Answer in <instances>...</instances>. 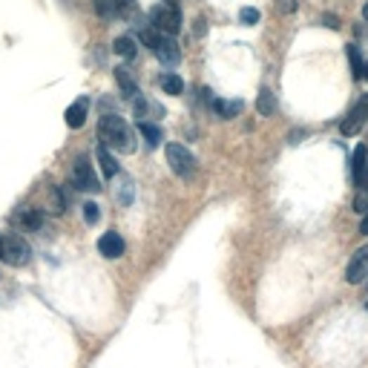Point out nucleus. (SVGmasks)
<instances>
[{"label":"nucleus","mask_w":368,"mask_h":368,"mask_svg":"<svg viewBox=\"0 0 368 368\" xmlns=\"http://www.w3.org/2000/svg\"><path fill=\"white\" fill-rule=\"evenodd\" d=\"M29 259H32V248H29V242L23 236H6L4 239V262L6 265H26Z\"/></svg>","instance_id":"4"},{"label":"nucleus","mask_w":368,"mask_h":368,"mask_svg":"<svg viewBox=\"0 0 368 368\" xmlns=\"http://www.w3.org/2000/svg\"><path fill=\"white\" fill-rule=\"evenodd\" d=\"M162 38H164V35H162V32H152V29H144V32H141V41H144L150 49H156V46L162 44Z\"/></svg>","instance_id":"23"},{"label":"nucleus","mask_w":368,"mask_h":368,"mask_svg":"<svg viewBox=\"0 0 368 368\" xmlns=\"http://www.w3.org/2000/svg\"><path fill=\"white\" fill-rule=\"evenodd\" d=\"M164 156H167V164H170V170L178 176V178H190L193 173H196V159H193V152L184 147V144H167V150H164Z\"/></svg>","instance_id":"2"},{"label":"nucleus","mask_w":368,"mask_h":368,"mask_svg":"<svg viewBox=\"0 0 368 368\" xmlns=\"http://www.w3.org/2000/svg\"><path fill=\"white\" fill-rule=\"evenodd\" d=\"M112 49H115V55L127 58V60H133V58H136V44H133V38H115Z\"/></svg>","instance_id":"18"},{"label":"nucleus","mask_w":368,"mask_h":368,"mask_svg":"<svg viewBox=\"0 0 368 368\" xmlns=\"http://www.w3.org/2000/svg\"><path fill=\"white\" fill-rule=\"evenodd\" d=\"M362 78H368V60H365V64H362Z\"/></svg>","instance_id":"31"},{"label":"nucleus","mask_w":368,"mask_h":368,"mask_svg":"<svg viewBox=\"0 0 368 368\" xmlns=\"http://www.w3.org/2000/svg\"><path fill=\"white\" fill-rule=\"evenodd\" d=\"M362 18H365V20H368V4H365V6H362Z\"/></svg>","instance_id":"33"},{"label":"nucleus","mask_w":368,"mask_h":368,"mask_svg":"<svg viewBox=\"0 0 368 368\" xmlns=\"http://www.w3.org/2000/svg\"><path fill=\"white\" fill-rule=\"evenodd\" d=\"M365 121H368V96L346 115V121H343V124H340V133L343 136H357L360 130H362V124H365Z\"/></svg>","instance_id":"7"},{"label":"nucleus","mask_w":368,"mask_h":368,"mask_svg":"<svg viewBox=\"0 0 368 368\" xmlns=\"http://www.w3.org/2000/svg\"><path fill=\"white\" fill-rule=\"evenodd\" d=\"M259 9H254V6H244L242 12H239V20L244 23V26H254V23H259Z\"/></svg>","instance_id":"21"},{"label":"nucleus","mask_w":368,"mask_h":368,"mask_svg":"<svg viewBox=\"0 0 368 368\" xmlns=\"http://www.w3.org/2000/svg\"><path fill=\"white\" fill-rule=\"evenodd\" d=\"M0 259H4V236H0Z\"/></svg>","instance_id":"32"},{"label":"nucleus","mask_w":368,"mask_h":368,"mask_svg":"<svg viewBox=\"0 0 368 368\" xmlns=\"http://www.w3.org/2000/svg\"><path fill=\"white\" fill-rule=\"evenodd\" d=\"M49 210L55 213V216H58V213H64V196H60L58 190H52V207Z\"/></svg>","instance_id":"26"},{"label":"nucleus","mask_w":368,"mask_h":368,"mask_svg":"<svg viewBox=\"0 0 368 368\" xmlns=\"http://www.w3.org/2000/svg\"><path fill=\"white\" fill-rule=\"evenodd\" d=\"M152 52L162 58V64H178V60H181V49H178V44L173 38H162V44Z\"/></svg>","instance_id":"11"},{"label":"nucleus","mask_w":368,"mask_h":368,"mask_svg":"<svg viewBox=\"0 0 368 368\" xmlns=\"http://www.w3.org/2000/svg\"><path fill=\"white\" fill-rule=\"evenodd\" d=\"M98 219H101V207L96 202H86L84 204V222L86 225H98Z\"/></svg>","instance_id":"20"},{"label":"nucleus","mask_w":368,"mask_h":368,"mask_svg":"<svg viewBox=\"0 0 368 368\" xmlns=\"http://www.w3.org/2000/svg\"><path fill=\"white\" fill-rule=\"evenodd\" d=\"M213 112H216L219 118H233L242 112V101H222V98H213Z\"/></svg>","instance_id":"15"},{"label":"nucleus","mask_w":368,"mask_h":368,"mask_svg":"<svg viewBox=\"0 0 368 368\" xmlns=\"http://www.w3.org/2000/svg\"><path fill=\"white\" fill-rule=\"evenodd\" d=\"M115 81H118L121 92H124V98H136V96H138V84L130 78L127 70H115Z\"/></svg>","instance_id":"16"},{"label":"nucleus","mask_w":368,"mask_h":368,"mask_svg":"<svg viewBox=\"0 0 368 368\" xmlns=\"http://www.w3.org/2000/svg\"><path fill=\"white\" fill-rule=\"evenodd\" d=\"M15 222L23 228V230H41V225H44V216L38 210H32V207H23L18 216H15Z\"/></svg>","instance_id":"12"},{"label":"nucleus","mask_w":368,"mask_h":368,"mask_svg":"<svg viewBox=\"0 0 368 368\" xmlns=\"http://www.w3.org/2000/svg\"><path fill=\"white\" fill-rule=\"evenodd\" d=\"M354 210H357V213H365V210H368V188H362V190L357 193V199H354Z\"/></svg>","instance_id":"24"},{"label":"nucleus","mask_w":368,"mask_h":368,"mask_svg":"<svg viewBox=\"0 0 368 368\" xmlns=\"http://www.w3.org/2000/svg\"><path fill=\"white\" fill-rule=\"evenodd\" d=\"M159 84H162V89L167 92V96H181V92H184V81L176 72H162Z\"/></svg>","instance_id":"14"},{"label":"nucleus","mask_w":368,"mask_h":368,"mask_svg":"<svg viewBox=\"0 0 368 368\" xmlns=\"http://www.w3.org/2000/svg\"><path fill=\"white\" fill-rule=\"evenodd\" d=\"M138 133L144 136V141H147L150 147H159V141H162V130H159L156 124H150V121H138Z\"/></svg>","instance_id":"17"},{"label":"nucleus","mask_w":368,"mask_h":368,"mask_svg":"<svg viewBox=\"0 0 368 368\" xmlns=\"http://www.w3.org/2000/svg\"><path fill=\"white\" fill-rule=\"evenodd\" d=\"M124 251H127V244H124V239H121L118 233H104V236L98 239V254L107 256V259L124 256Z\"/></svg>","instance_id":"8"},{"label":"nucleus","mask_w":368,"mask_h":368,"mask_svg":"<svg viewBox=\"0 0 368 368\" xmlns=\"http://www.w3.org/2000/svg\"><path fill=\"white\" fill-rule=\"evenodd\" d=\"M98 138H101V144H107L118 152H133V147H136L133 130L127 127V121L121 115H104L98 121Z\"/></svg>","instance_id":"1"},{"label":"nucleus","mask_w":368,"mask_h":368,"mask_svg":"<svg viewBox=\"0 0 368 368\" xmlns=\"http://www.w3.org/2000/svg\"><path fill=\"white\" fill-rule=\"evenodd\" d=\"M362 188H368V164H365V178H362Z\"/></svg>","instance_id":"30"},{"label":"nucleus","mask_w":368,"mask_h":368,"mask_svg":"<svg viewBox=\"0 0 368 368\" xmlns=\"http://www.w3.org/2000/svg\"><path fill=\"white\" fill-rule=\"evenodd\" d=\"M96 156H98V162H101V170H104V176H107V178H115V176H118V162L112 159L110 147H107V144H98Z\"/></svg>","instance_id":"13"},{"label":"nucleus","mask_w":368,"mask_h":368,"mask_svg":"<svg viewBox=\"0 0 368 368\" xmlns=\"http://www.w3.org/2000/svg\"><path fill=\"white\" fill-rule=\"evenodd\" d=\"M322 20H325V26H331V29H336V26H340V23H336V18H331V15H325Z\"/></svg>","instance_id":"29"},{"label":"nucleus","mask_w":368,"mask_h":368,"mask_svg":"<svg viewBox=\"0 0 368 368\" xmlns=\"http://www.w3.org/2000/svg\"><path fill=\"white\" fill-rule=\"evenodd\" d=\"M72 184L78 190H101V181H98V176L92 173V162L86 159V156H78L75 159V164H72Z\"/></svg>","instance_id":"5"},{"label":"nucleus","mask_w":368,"mask_h":368,"mask_svg":"<svg viewBox=\"0 0 368 368\" xmlns=\"http://www.w3.org/2000/svg\"><path fill=\"white\" fill-rule=\"evenodd\" d=\"M256 107H259L262 115H273V112H276V101H273V92H270V89H262V92H259Z\"/></svg>","instance_id":"19"},{"label":"nucleus","mask_w":368,"mask_h":368,"mask_svg":"<svg viewBox=\"0 0 368 368\" xmlns=\"http://www.w3.org/2000/svg\"><path fill=\"white\" fill-rule=\"evenodd\" d=\"M98 15H104V18H112V15H118V12H115V4H112V0H98Z\"/></svg>","instance_id":"25"},{"label":"nucleus","mask_w":368,"mask_h":368,"mask_svg":"<svg viewBox=\"0 0 368 368\" xmlns=\"http://www.w3.org/2000/svg\"><path fill=\"white\" fill-rule=\"evenodd\" d=\"M365 164H368V147H365V144H357L354 159H351V176H354V184H357V188H362Z\"/></svg>","instance_id":"10"},{"label":"nucleus","mask_w":368,"mask_h":368,"mask_svg":"<svg viewBox=\"0 0 368 368\" xmlns=\"http://www.w3.org/2000/svg\"><path fill=\"white\" fill-rule=\"evenodd\" d=\"M86 110H89V101L86 98H78L72 107H67V127L70 130H81L86 124Z\"/></svg>","instance_id":"9"},{"label":"nucleus","mask_w":368,"mask_h":368,"mask_svg":"<svg viewBox=\"0 0 368 368\" xmlns=\"http://www.w3.org/2000/svg\"><path fill=\"white\" fill-rule=\"evenodd\" d=\"M150 20L156 23V29H159V32H164V35H178V29H181V12H178L176 4H159V6H152Z\"/></svg>","instance_id":"3"},{"label":"nucleus","mask_w":368,"mask_h":368,"mask_svg":"<svg viewBox=\"0 0 368 368\" xmlns=\"http://www.w3.org/2000/svg\"><path fill=\"white\" fill-rule=\"evenodd\" d=\"M346 280H348L351 285H360V282L368 280V244H362V248L351 256L348 270H346Z\"/></svg>","instance_id":"6"},{"label":"nucleus","mask_w":368,"mask_h":368,"mask_svg":"<svg viewBox=\"0 0 368 368\" xmlns=\"http://www.w3.org/2000/svg\"><path fill=\"white\" fill-rule=\"evenodd\" d=\"M365 308H368V302H365Z\"/></svg>","instance_id":"34"},{"label":"nucleus","mask_w":368,"mask_h":368,"mask_svg":"<svg viewBox=\"0 0 368 368\" xmlns=\"http://www.w3.org/2000/svg\"><path fill=\"white\" fill-rule=\"evenodd\" d=\"M280 6H282L285 12H294V9H296V4H294V0H280Z\"/></svg>","instance_id":"27"},{"label":"nucleus","mask_w":368,"mask_h":368,"mask_svg":"<svg viewBox=\"0 0 368 368\" xmlns=\"http://www.w3.org/2000/svg\"><path fill=\"white\" fill-rule=\"evenodd\" d=\"M360 233L368 236V210H365V216H362V225H360Z\"/></svg>","instance_id":"28"},{"label":"nucleus","mask_w":368,"mask_h":368,"mask_svg":"<svg viewBox=\"0 0 368 368\" xmlns=\"http://www.w3.org/2000/svg\"><path fill=\"white\" fill-rule=\"evenodd\" d=\"M348 58H351V70H354V78L360 81V78H362V58H360L357 46H348Z\"/></svg>","instance_id":"22"}]
</instances>
